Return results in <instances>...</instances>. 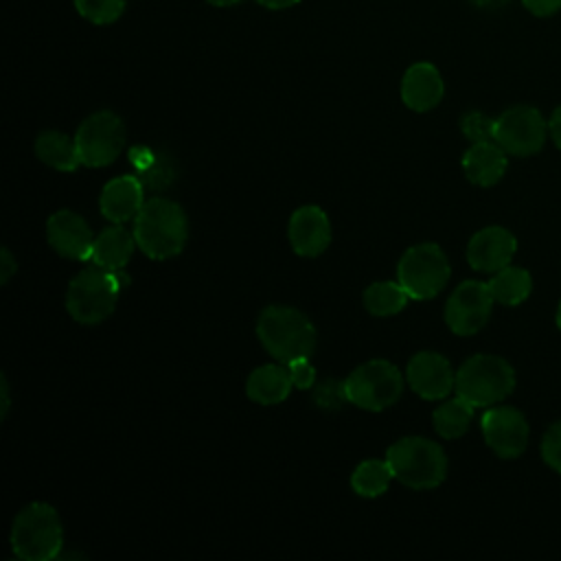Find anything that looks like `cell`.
<instances>
[{
  "instance_id": "obj_27",
  "label": "cell",
  "mask_w": 561,
  "mask_h": 561,
  "mask_svg": "<svg viewBox=\"0 0 561 561\" xmlns=\"http://www.w3.org/2000/svg\"><path fill=\"white\" fill-rule=\"evenodd\" d=\"M127 0H75V9L92 24L105 26L116 22L125 11Z\"/></svg>"
},
{
  "instance_id": "obj_2",
  "label": "cell",
  "mask_w": 561,
  "mask_h": 561,
  "mask_svg": "<svg viewBox=\"0 0 561 561\" xmlns=\"http://www.w3.org/2000/svg\"><path fill=\"white\" fill-rule=\"evenodd\" d=\"M256 335L265 351L283 364L298 357H311L316 351V327L294 307H265L256 320Z\"/></svg>"
},
{
  "instance_id": "obj_6",
  "label": "cell",
  "mask_w": 561,
  "mask_h": 561,
  "mask_svg": "<svg viewBox=\"0 0 561 561\" xmlns=\"http://www.w3.org/2000/svg\"><path fill=\"white\" fill-rule=\"evenodd\" d=\"M64 543V528L50 504L33 502L13 519L11 548L24 561L55 559Z\"/></svg>"
},
{
  "instance_id": "obj_30",
  "label": "cell",
  "mask_w": 561,
  "mask_h": 561,
  "mask_svg": "<svg viewBox=\"0 0 561 561\" xmlns=\"http://www.w3.org/2000/svg\"><path fill=\"white\" fill-rule=\"evenodd\" d=\"M313 401H316V405H320L324 410H337L342 403L348 401L344 381H324V383L316 386Z\"/></svg>"
},
{
  "instance_id": "obj_22",
  "label": "cell",
  "mask_w": 561,
  "mask_h": 561,
  "mask_svg": "<svg viewBox=\"0 0 561 561\" xmlns=\"http://www.w3.org/2000/svg\"><path fill=\"white\" fill-rule=\"evenodd\" d=\"M35 156L57 169V171H64V173H70V171H77L81 167V158H79V149H77V142L75 138L61 134V131H42L35 140Z\"/></svg>"
},
{
  "instance_id": "obj_28",
  "label": "cell",
  "mask_w": 561,
  "mask_h": 561,
  "mask_svg": "<svg viewBox=\"0 0 561 561\" xmlns=\"http://www.w3.org/2000/svg\"><path fill=\"white\" fill-rule=\"evenodd\" d=\"M136 175L140 178V182L145 184V188L160 191V188H164V186H169V184L173 182V178H175V164H173V160H171L169 156L156 151L153 160H151L145 169H140Z\"/></svg>"
},
{
  "instance_id": "obj_32",
  "label": "cell",
  "mask_w": 561,
  "mask_h": 561,
  "mask_svg": "<svg viewBox=\"0 0 561 561\" xmlns=\"http://www.w3.org/2000/svg\"><path fill=\"white\" fill-rule=\"evenodd\" d=\"M287 370H289V377H291V383L296 388H311L313 381H316V368L311 366L309 357H298V359H291L289 364H285Z\"/></svg>"
},
{
  "instance_id": "obj_9",
  "label": "cell",
  "mask_w": 561,
  "mask_h": 561,
  "mask_svg": "<svg viewBox=\"0 0 561 561\" xmlns=\"http://www.w3.org/2000/svg\"><path fill=\"white\" fill-rule=\"evenodd\" d=\"M75 142L79 149L81 164L85 167L112 164L125 147V125L110 110L94 112L79 125L75 134Z\"/></svg>"
},
{
  "instance_id": "obj_40",
  "label": "cell",
  "mask_w": 561,
  "mask_h": 561,
  "mask_svg": "<svg viewBox=\"0 0 561 561\" xmlns=\"http://www.w3.org/2000/svg\"><path fill=\"white\" fill-rule=\"evenodd\" d=\"M557 327L561 329V302H559V307H557Z\"/></svg>"
},
{
  "instance_id": "obj_18",
  "label": "cell",
  "mask_w": 561,
  "mask_h": 561,
  "mask_svg": "<svg viewBox=\"0 0 561 561\" xmlns=\"http://www.w3.org/2000/svg\"><path fill=\"white\" fill-rule=\"evenodd\" d=\"M145 184L138 175H118L110 180L101 191V215L112 224H123L138 215L145 204Z\"/></svg>"
},
{
  "instance_id": "obj_38",
  "label": "cell",
  "mask_w": 561,
  "mask_h": 561,
  "mask_svg": "<svg viewBox=\"0 0 561 561\" xmlns=\"http://www.w3.org/2000/svg\"><path fill=\"white\" fill-rule=\"evenodd\" d=\"M0 390H2V419H4V416H7V410H9V386H7V379H4V377H2Z\"/></svg>"
},
{
  "instance_id": "obj_31",
  "label": "cell",
  "mask_w": 561,
  "mask_h": 561,
  "mask_svg": "<svg viewBox=\"0 0 561 561\" xmlns=\"http://www.w3.org/2000/svg\"><path fill=\"white\" fill-rule=\"evenodd\" d=\"M541 458L548 467L561 473V421L552 423L541 438Z\"/></svg>"
},
{
  "instance_id": "obj_3",
  "label": "cell",
  "mask_w": 561,
  "mask_h": 561,
  "mask_svg": "<svg viewBox=\"0 0 561 561\" xmlns=\"http://www.w3.org/2000/svg\"><path fill=\"white\" fill-rule=\"evenodd\" d=\"M127 283L129 276L123 270L90 265L68 283L66 309L77 322L96 324L114 311L118 294Z\"/></svg>"
},
{
  "instance_id": "obj_14",
  "label": "cell",
  "mask_w": 561,
  "mask_h": 561,
  "mask_svg": "<svg viewBox=\"0 0 561 561\" xmlns=\"http://www.w3.org/2000/svg\"><path fill=\"white\" fill-rule=\"evenodd\" d=\"M46 237L57 254L72 261H90L94 234L79 213L61 208L50 215L46 221Z\"/></svg>"
},
{
  "instance_id": "obj_34",
  "label": "cell",
  "mask_w": 561,
  "mask_h": 561,
  "mask_svg": "<svg viewBox=\"0 0 561 561\" xmlns=\"http://www.w3.org/2000/svg\"><path fill=\"white\" fill-rule=\"evenodd\" d=\"M0 267H2V272H0V283H9L11 274L18 270V263L13 261V256H11L9 248H2V254H0Z\"/></svg>"
},
{
  "instance_id": "obj_36",
  "label": "cell",
  "mask_w": 561,
  "mask_h": 561,
  "mask_svg": "<svg viewBox=\"0 0 561 561\" xmlns=\"http://www.w3.org/2000/svg\"><path fill=\"white\" fill-rule=\"evenodd\" d=\"M261 7H265V9H274V11H278V9H289V7H294V4H298L300 0H256Z\"/></svg>"
},
{
  "instance_id": "obj_26",
  "label": "cell",
  "mask_w": 561,
  "mask_h": 561,
  "mask_svg": "<svg viewBox=\"0 0 561 561\" xmlns=\"http://www.w3.org/2000/svg\"><path fill=\"white\" fill-rule=\"evenodd\" d=\"M390 480H394V476L388 460L370 458L355 467L351 476V486L362 497H379L388 491Z\"/></svg>"
},
{
  "instance_id": "obj_17",
  "label": "cell",
  "mask_w": 561,
  "mask_h": 561,
  "mask_svg": "<svg viewBox=\"0 0 561 561\" xmlns=\"http://www.w3.org/2000/svg\"><path fill=\"white\" fill-rule=\"evenodd\" d=\"M445 83L438 68L430 61L412 64L401 79V99L414 112H427L443 99Z\"/></svg>"
},
{
  "instance_id": "obj_29",
  "label": "cell",
  "mask_w": 561,
  "mask_h": 561,
  "mask_svg": "<svg viewBox=\"0 0 561 561\" xmlns=\"http://www.w3.org/2000/svg\"><path fill=\"white\" fill-rule=\"evenodd\" d=\"M460 129L462 134L471 140V142H484V140H493V131H495V118L482 114V112H467L460 118Z\"/></svg>"
},
{
  "instance_id": "obj_7",
  "label": "cell",
  "mask_w": 561,
  "mask_h": 561,
  "mask_svg": "<svg viewBox=\"0 0 561 561\" xmlns=\"http://www.w3.org/2000/svg\"><path fill=\"white\" fill-rule=\"evenodd\" d=\"M348 403L379 412L394 405L403 392V375L401 370L386 359H370L359 364L344 379Z\"/></svg>"
},
{
  "instance_id": "obj_12",
  "label": "cell",
  "mask_w": 561,
  "mask_h": 561,
  "mask_svg": "<svg viewBox=\"0 0 561 561\" xmlns=\"http://www.w3.org/2000/svg\"><path fill=\"white\" fill-rule=\"evenodd\" d=\"M482 436L500 458H517L528 445V421L511 405H491L482 414Z\"/></svg>"
},
{
  "instance_id": "obj_15",
  "label": "cell",
  "mask_w": 561,
  "mask_h": 561,
  "mask_svg": "<svg viewBox=\"0 0 561 561\" xmlns=\"http://www.w3.org/2000/svg\"><path fill=\"white\" fill-rule=\"evenodd\" d=\"M517 252V239L502 226H486L478 230L467 245V261L478 272H491L511 265Z\"/></svg>"
},
{
  "instance_id": "obj_4",
  "label": "cell",
  "mask_w": 561,
  "mask_h": 561,
  "mask_svg": "<svg viewBox=\"0 0 561 561\" xmlns=\"http://www.w3.org/2000/svg\"><path fill=\"white\" fill-rule=\"evenodd\" d=\"M386 460L394 480L410 489H434L447 476V456L443 447L423 436H405L394 440Z\"/></svg>"
},
{
  "instance_id": "obj_5",
  "label": "cell",
  "mask_w": 561,
  "mask_h": 561,
  "mask_svg": "<svg viewBox=\"0 0 561 561\" xmlns=\"http://www.w3.org/2000/svg\"><path fill=\"white\" fill-rule=\"evenodd\" d=\"M513 388L515 370L500 355H473L456 370V394L476 408H491L504 401Z\"/></svg>"
},
{
  "instance_id": "obj_37",
  "label": "cell",
  "mask_w": 561,
  "mask_h": 561,
  "mask_svg": "<svg viewBox=\"0 0 561 561\" xmlns=\"http://www.w3.org/2000/svg\"><path fill=\"white\" fill-rule=\"evenodd\" d=\"M471 4H476V7H480V9H500V7H504L508 0H469Z\"/></svg>"
},
{
  "instance_id": "obj_8",
  "label": "cell",
  "mask_w": 561,
  "mask_h": 561,
  "mask_svg": "<svg viewBox=\"0 0 561 561\" xmlns=\"http://www.w3.org/2000/svg\"><path fill=\"white\" fill-rule=\"evenodd\" d=\"M451 274L449 261L440 245L416 243L397 265V280L412 300H430L447 285Z\"/></svg>"
},
{
  "instance_id": "obj_33",
  "label": "cell",
  "mask_w": 561,
  "mask_h": 561,
  "mask_svg": "<svg viewBox=\"0 0 561 561\" xmlns=\"http://www.w3.org/2000/svg\"><path fill=\"white\" fill-rule=\"evenodd\" d=\"M522 4L533 13V15H539V18H546V15H552L561 9V0H522Z\"/></svg>"
},
{
  "instance_id": "obj_19",
  "label": "cell",
  "mask_w": 561,
  "mask_h": 561,
  "mask_svg": "<svg viewBox=\"0 0 561 561\" xmlns=\"http://www.w3.org/2000/svg\"><path fill=\"white\" fill-rule=\"evenodd\" d=\"M508 158L506 151L495 140L471 142L462 156V169L469 182L478 186H493L502 180Z\"/></svg>"
},
{
  "instance_id": "obj_23",
  "label": "cell",
  "mask_w": 561,
  "mask_h": 561,
  "mask_svg": "<svg viewBox=\"0 0 561 561\" xmlns=\"http://www.w3.org/2000/svg\"><path fill=\"white\" fill-rule=\"evenodd\" d=\"M489 289L493 294V300L506 307L522 305L530 291H533V278L524 267L506 265L493 274L489 280Z\"/></svg>"
},
{
  "instance_id": "obj_10",
  "label": "cell",
  "mask_w": 561,
  "mask_h": 561,
  "mask_svg": "<svg viewBox=\"0 0 561 561\" xmlns=\"http://www.w3.org/2000/svg\"><path fill=\"white\" fill-rule=\"evenodd\" d=\"M548 121L539 110L530 105H515L504 110L495 118L493 140L511 156H533L537 153L548 136Z\"/></svg>"
},
{
  "instance_id": "obj_20",
  "label": "cell",
  "mask_w": 561,
  "mask_h": 561,
  "mask_svg": "<svg viewBox=\"0 0 561 561\" xmlns=\"http://www.w3.org/2000/svg\"><path fill=\"white\" fill-rule=\"evenodd\" d=\"M136 245L134 232L125 230L121 224H112L94 237L90 263L105 270H125Z\"/></svg>"
},
{
  "instance_id": "obj_13",
  "label": "cell",
  "mask_w": 561,
  "mask_h": 561,
  "mask_svg": "<svg viewBox=\"0 0 561 561\" xmlns=\"http://www.w3.org/2000/svg\"><path fill=\"white\" fill-rule=\"evenodd\" d=\"M408 386L427 401L445 399L456 386V373L447 357L434 351L416 353L405 368Z\"/></svg>"
},
{
  "instance_id": "obj_1",
  "label": "cell",
  "mask_w": 561,
  "mask_h": 561,
  "mask_svg": "<svg viewBox=\"0 0 561 561\" xmlns=\"http://www.w3.org/2000/svg\"><path fill=\"white\" fill-rule=\"evenodd\" d=\"M134 237L138 248L153 261L180 254L188 237V221L182 206L164 197L147 199L134 217Z\"/></svg>"
},
{
  "instance_id": "obj_25",
  "label": "cell",
  "mask_w": 561,
  "mask_h": 561,
  "mask_svg": "<svg viewBox=\"0 0 561 561\" xmlns=\"http://www.w3.org/2000/svg\"><path fill=\"white\" fill-rule=\"evenodd\" d=\"M408 300L410 296L399 280H377L364 291V307L377 318L399 313Z\"/></svg>"
},
{
  "instance_id": "obj_16",
  "label": "cell",
  "mask_w": 561,
  "mask_h": 561,
  "mask_svg": "<svg viewBox=\"0 0 561 561\" xmlns=\"http://www.w3.org/2000/svg\"><path fill=\"white\" fill-rule=\"evenodd\" d=\"M289 243L300 256H318L331 243V224L320 206H300L289 217Z\"/></svg>"
},
{
  "instance_id": "obj_35",
  "label": "cell",
  "mask_w": 561,
  "mask_h": 561,
  "mask_svg": "<svg viewBox=\"0 0 561 561\" xmlns=\"http://www.w3.org/2000/svg\"><path fill=\"white\" fill-rule=\"evenodd\" d=\"M548 131H550V136L554 140V145L561 149V105L552 112V116L548 121Z\"/></svg>"
},
{
  "instance_id": "obj_21",
  "label": "cell",
  "mask_w": 561,
  "mask_h": 561,
  "mask_svg": "<svg viewBox=\"0 0 561 561\" xmlns=\"http://www.w3.org/2000/svg\"><path fill=\"white\" fill-rule=\"evenodd\" d=\"M291 377L287 366L280 364H265L259 366L250 373L248 383H245V392L252 401L261 403V405H276L280 401L287 399L289 390H291Z\"/></svg>"
},
{
  "instance_id": "obj_24",
  "label": "cell",
  "mask_w": 561,
  "mask_h": 561,
  "mask_svg": "<svg viewBox=\"0 0 561 561\" xmlns=\"http://www.w3.org/2000/svg\"><path fill=\"white\" fill-rule=\"evenodd\" d=\"M473 408L467 399L462 397H454V399H447L443 401L434 414H432V421H434V430L438 432V436L443 438H460L469 425H471V419H473Z\"/></svg>"
},
{
  "instance_id": "obj_39",
  "label": "cell",
  "mask_w": 561,
  "mask_h": 561,
  "mask_svg": "<svg viewBox=\"0 0 561 561\" xmlns=\"http://www.w3.org/2000/svg\"><path fill=\"white\" fill-rule=\"evenodd\" d=\"M206 2L213 4V7H232V4H237L241 0H206Z\"/></svg>"
},
{
  "instance_id": "obj_11",
  "label": "cell",
  "mask_w": 561,
  "mask_h": 561,
  "mask_svg": "<svg viewBox=\"0 0 561 561\" xmlns=\"http://www.w3.org/2000/svg\"><path fill=\"white\" fill-rule=\"evenodd\" d=\"M493 302L489 283L465 280L447 298L445 322L456 335H473L489 322Z\"/></svg>"
}]
</instances>
